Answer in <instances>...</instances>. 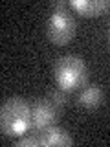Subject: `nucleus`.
<instances>
[{"label":"nucleus","instance_id":"f257e3e1","mask_svg":"<svg viewBox=\"0 0 110 147\" xmlns=\"http://www.w3.org/2000/svg\"><path fill=\"white\" fill-rule=\"evenodd\" d=\"M31 131V109L20 96H11L0 107V132L7 138H18Z\"/></svg>","mask_w":110,"mask_h":147},{"label":"nucleus","instance_id":"f03ea898","mask_svg":"<svg viewBox=\"0 0 110 147\" xmlns=\"http://www.w3.org/2000/svg\"><path fill=\"white\" fill-rule=\"evenodd\" d=\"M53 79L57 88L64 90L66 94L81 88L88 81V66L85 59L73 53L59 57L53 66Z\"/></svg>","mask_w":110,"mask_h":147},{"label":"nucleus","instance_id":"7ed1b4c3","mask_svg":"<svg viewBox=\"0 0 110 147\" xmlns=\"http://www.w3.org/2000/svg\"><path fill=\"white\" fill-rule=\"evenodd\" d=\"M77 22L73 18L72 9L68 7V2H55L53 11L46 20V35L53 44H68L75 37Z\"/></svg>","mask_w":110,"mask_h":147},{"label":"nucleus","instance_id":"20e7f679","mask_svg":"<svg viewBox=\"0 0 110 147\" xmlns=\"http://www.w3.org/2000/svg\"><path fill=\"white\" fill-rule=\"evenodd\" d=\"M30 109H31V129L35 132H40L46 127L55 125L59 110L53 107L48 98L35 99L33 103H30Z\"/></svg>","mask_w":110,"mask_h":147},{"label":"nucleus","instance_id":"39448f33","mask_svg":"<svg viewBox=\"0 0 110 147\" xmlns=\"http://www.w3.org/2000/svg\"><path fill=\"white\" fill-rule=\"evenodd\" d=\"M39 142L44 147H66L73 144V138L70 136V132L66 129L59 125H52L39 132Z\"/></svg>","mask_w":110,"mask_h":147},{"label":"nucleus","instance_id":"423d86ee","mask_svg":"<svg viewBox=\"0 0 110 147\" xmlns=\"http://www.w3.org/2000/svg\"><path fill=\"white\" fill-rule=\"evenodd\" d=\"M81 92L77 96V103L81 105L82 109L86 110H95L103 105L105 101V90L101 88L95 83H90V85H82Z\"/></svg>","mask_w":110,"mask_h":147},{"label":"nucleus","instance_id":"0eeeda50","mask_svg":"<svg viewBox=\"0 0 110 147\" xmlns=\"http://www.w3.org/2000/svg\"><path fill=\"white\" fill-rule=\"evenodd\" d=\"M68 7L82 17H97L103 11H107L108 2L107 0H70Z\"/></svg>","mask_w":110,"mask_h":147},{"label":"nucleus","instance_id":"6e6552de","mask_svg":"<svg viewBox=\"0 0 110 147\" xmlns=\"http://www.w3.org/2000/svg\"><path fill=\"white\" fill-rule=\"evenodd\" d=\"M48 99L52 101V105L59 110V112H61V110L66 107V103H68V96H66V92L61 90V88H55L52 94L48 96Z\"/></svg>","mask_w":110,"mask_h":147},{"label":"nucleus","instance_id":"1a4fd4ad","mask_svg":"<svg viewBox=\"0 0 110 147\" xmlns=\"http://www.w3.org/2000/svg\"><path fill=\"white\" fill-rule=\"evenodd\" d=\"M15 145L17 147H37L40 145L39 142V132H26V134L18 136V140H15Z\"/></svg>","mask_w":110,"mask_h":147}]
</instances>
